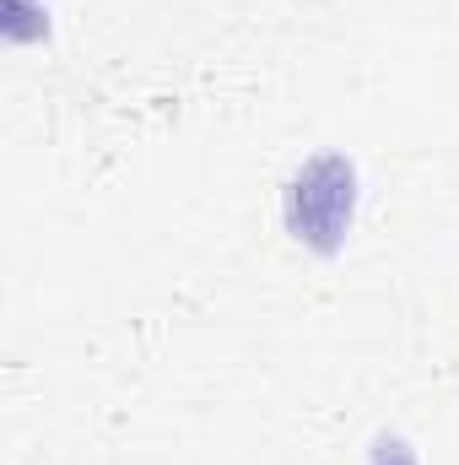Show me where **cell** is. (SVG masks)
Here are the masks:
<instances>
[{
  "mask_svg": "<svg viewBox=\"0 0 459 465\" xmlns=\"http://www.w3.org/2000/svg\"><path fill=\"white\" fill-rule=\"evenodd\" d=\"M356 201H362V179L356 163L346 152H314L281 190V217L287 232L314 249V254H336L346 232L356 223Z\"/></svg>",
  "mask_w": 459,
  "mask_h": 465,
  "instance_id": "cell-1",
  "label": "cell"
},
{
  "mask_svg": "<svg viewBox=\"0 0 459 465\" xmlns=\"http://www.w3.org/2000/svg\"><path fill=\"white\" fill-rule=\"evenodd\" d=\"M367 465H422V460H416V450H411L405 439H378Z\"/></svg>",
  "mask_w": 459,
  "mask_h": 465,
  "instance_id": "cell-2",
  "label": "cell"
}]
</instances>
